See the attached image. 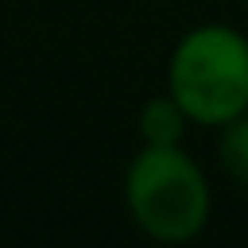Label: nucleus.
<instances>
[{
    "instance_id": "f257e3e1",
    "label": "nucleus",
    "mask_w": 248,
    "mask_h": 248,
    "mask_svg": "<svg viewBox=\"0 0 248 248\" xmlns=\"http://www.w3.org/2000/svg\"><path fill=\"white\" fill-rule=\"evenodd\" d=\"M124 205L143 236L159 244H186L205 232L213 190L182 143H143L124 167Z\"/></svg>"
},
{
    "instance_id": "f03ea898",
    "label": "nucleus",
    "mask_w": 248,
    "mask_h": 248,
    "mask_svg": "<svg viewBox=\"0 0 248 248\" xmlns=\"http://www.w3.org/2000/svg\"><path fill=\"white\" fill-rule=\"evenodd\" d=\"M167 89L194 124L236 120L248 112V35L229 23L190 27L167 58Z\"/></svg>"
},
{
    "instance_id": "7ed1b4c3",
    "label": "nucleus",
    "mask_w": 248,
    "mask_h": 248,
    "mask_svg": "<svg viewBox=\"0 0 248 248\" xmlns=\"http://www.w3.org/2000/svg\"><path fill=\"white\" fill-rule=\"evenodd\" d=\"M136 124H140V140H143V143L174 147V143L186 140V128H190L194 120H190V112L178 105V97L167 89V93H155V97L143 101Z\"/></svg>"
},
{
    "instance_id": "20e7f679",
    "label": "nucleus",
    "mask_w": 248,
    "mask_h": 248,
    "mask_svg": "<svg viewBox=\"0 0 248 248\" xmlns=\"http://www.w3.org/2000/svg\"><path fill=\"white\" fill-rule=\"evenodd\" d=\"M217 163L229 182L248 190V112L217 128Z\"/></svg>"
},
{
    "instance_id": "39448f33",
    "label": "nucleus",
    "mask_w": 248,
    "mask_h": 248,
    "mask_svg": "<svg viewBox=\"0 0 248 248\" xmlns=\"http://www.w3.org/2000/svg\"><path fill=\"white\" fill-rule=\"evenodd\" d=\"M244 4H248V0H244Z\"/></svg>"
}]
</instances>
